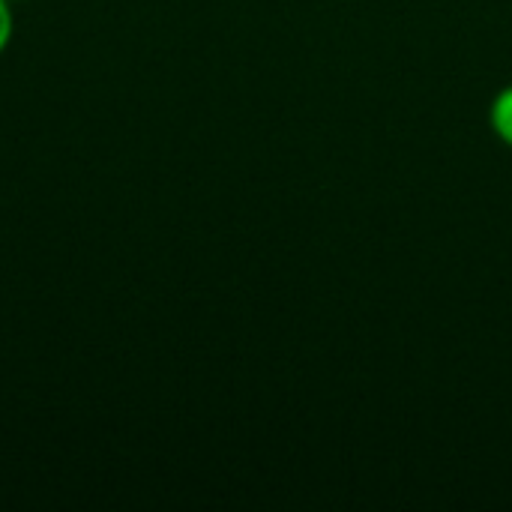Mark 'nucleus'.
<instances>
[{
	"mask_svg": "<svg viewBox=\"0 0 512 512\" xmlns=\"http://www.w3.org/2000/svg\"><path fill=\"white\" fill-rule=\"evenodd\" d=\"M492 123H495V129H498V135L512 144V87H507L498 99H495V105H492Z\"/></svg>",
	"mask_w": 512,
	"mask_h": 512,
	"instance_id": "1",
	"label": "nucleus"
},
{
	"mask_svg": "<svg viewBox=\"0 0 512 512\" xmlns=\"http://www.w3.org/2000/svg\"><path fill=\"white\" fill-rule=\"evenodd\" d=\"M9 36H12V12H9L6 0H0V51L6 48Z\"/></svg>",
	"mask_w": 512,
	"mask_h": 512,
	"instance_id": "2",
	"label": "nucleus"
}]
</instances>
